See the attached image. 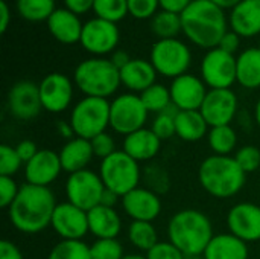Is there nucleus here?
Listing matches in <instances>:
<instances>
[{"label": "nucleus", "mask_w": 260, "mask_h": 259, "mask_svg": "<svg viewBox=\"0 0 260 259\" xmlns=\"http://www.w3.org/2000/svg\"><path fill=\"white\" fill-rule=\"evenodd\" d=\"M55 208V195L49 188L26 183L8 208V215L18 232L32 235L50 226Z\"/></svg>", "instance_id": "1"}, {"label": "nucleus", "mask_w": 260, "mask_h": 259, "mask_svg": "<svg viewBox=\"0 0 260 259\" xmlns=\"http://www.w3.org/2000/svg\"><path fill=\"white\" fill-rule=\"evenodd\" d=\"M183 32L203 49H215L227 34V20L222 8L210 0H192L181 14Z\"/></svg>", "instance_id": "2"}, {"label": "nucleus", "mask_w": 260, "mask_h": 259, "mask_svg": "<svg viewBox=\"0 0 260 259\" xmlns=\"http://www.w3.org/2000/svg\"><path fill=\"white\" fill-rule=\"evenodd\" d=\"M168 237L186 258H197L204 253L215 235L206 214L197 209H183L169 220Z\"/></svg>", "instance_id": "3"}, {"label": "nucleus", "mask_w": 260, "mask_h": 259, "mask_svg": "<svg viewBox=\"0 0 260 259\" xmlns=\"http://www.w3.org/2000/svg\"><path fill=\"white\" fill-rule=\"evenodd\" d=\"M198 180L203 189L215 198H230L245 186L247 174L230 156H210L203 160L198 169Z\"/></svg>", "instance_id": "4"}, {"label": "nucleus", "mask_w": 260, "mask_h": 259, "mask_svg": "<svg viewBox=\"0 0 260 259\" xmlns=\"http://www.w3.org/2000/svg\"><path fill=\"white\" fill-rule=\"evenodd\" d=\"M76 87L91 98H110L119 89L120 70L105 58H90L78 64L73 75Z\"/></svg>", "instance_id": "5"}, {"label": "nucleus", "mask_w": 260, "mask_h": 259, "mask_svg": "<svg viewBox=\"0 0 260 259\" xmlns=\"http://www.w3.org/2000/svg\"><path fill=\"white\" fill-rule=\"evenodd\" d=\"M99 176L104 186L116 192L119 197L139 188L142 179L139 162L129 157L125 151H116L104 159L99 166Z\"/></svg>", "instance_id": "6"}, {"label": "nucleus", "mask_w": 260, "mask_h": 259, "mask_svg": "<svg viewBox=\"0 0 260 259\" xmlns=\"http://www.w3.org/2000/svg\"><path fill=\"white\" fill-rule=\"evenodd\" d=\"M110 104L104 98L85 96L72 110L70 125L76 137L91 140L110 127Z\"/></svg>", "instance_id": "7"}, {"label": "nucleus", "mask_w": 260, "mask_h": 259, "mask_svg": "<svg viewBox=\"0 0 260 259\" xmlns=\"http://www.w3.org/2000/svg\"><path fill=\"white\" fill-rule=\"evenodd\" d=\"M190 60L192 55L189 47L177 38L158 40L151 50V63L154 69L166 78L175 79L184 75L190 66Z\"/></svg>", "instance_id": "8"}, {"label": "nucleus", "mask_w": 260, "mask_h": 259, "mask_svg": "<svg viewBox=\"0 0 260 259\" xmlns=\"http://www.w3.org/2000/svg\"><path fill=\"white\" fill-rule=\"evenodd\" d=\"M148 113L149 111L143 105L140 96L134 93H123L110 104V127L116 133L128 136L145 128Z\"/></svg>", "instance_id": "9"}, {"label": "nucleus", "mask_w": 260, "mask_h": 259, "mask_svg": "<svg viewBox=\"0 0 260 259\" xmlns=\"http://www.w3.org/2000/svg\"><path fill=\"white\" fill-rule=\"evenodd\" d=\"M104 191L105 186L101 176L90 169L69 174V179L66 182L67 202L85 212L101 205Z\"/></svg>", "instance_id": "10"}, {"label": "nucleus", "mask_w": 260, "mask_h": 259, "mask_svg": "<svg viewBox=\"0 0 260 259\" xmlns=\"http://www.w3.org/2000/svg\"><path fill=\"white\" fill-rule=\"evenodd\" d=\"M201 75L204 84L210 89H230L236 82V58L215 47L203 58Z\"/></svg>", "instance_id": "11"}, {"label": "nucleus", "mask_w": 260, "mask_h": 259, "mask_svg": "<svg viewBox=\"0 0 260 259\" xmlns=\"http://www.w3.org/2000/svg\"><path fill=\"white\" fill-rule=\"evenodd\" d=\"M200 111L210 128L230 125L238 111V96L232 89H210Z\"/></svg>", "instance_id": "12"}, {"label": "nucleus", "mask_w": 260, "mask_h": 259, "mask_svg": "<svg viewBox=\"0 0 260 259\" xmlns=\"http://www.w3.org/2000/svg\"><path fill=\"white\" fill-rule=\"evenodd\" d=\"M50 226L61 240L82 241V238L90 232L87 212L69 202L56 205Z\"/></svg>", "instance_id": "13"}, {"label": "nucleus", "mask_w": 260, "mask_h": 259, "mask_svg": "<svg viewBox=\"0 0 260 259\" xmlns=\"http://www.w3.org/2000/svg\"><path fill=\"white\" fill-rule=\"evenodd\" d=\"M8 108L9 113L20 121L37 118L43 108L40 85L27 79L15 82L8 92Z\"/></svg>", "instance_id": "14"}, {"label": "nucleus", "mask_w": 260, "mask_h": 259, "mask_svg": "<svg viewBox=\"0 0 260 259\" xmlns=\"http://www.w3.org/2000/svg\"><path fill=\"white\" fill-rule=\"evenodd\" d=\"M79 43L93 55L110 53L119 43L117 24L102 18H93L84 24Z\"/></svg>", "instance_id": "15"}, {"label": "nucleus", "mask_w": 260, "mask_h": 259, "mask_svg": "<svg viewBox=\"0 0 260 259\" xmlns=\"http://www.w3.org/2000/svg\"><path fill=\"white\" fill-rule=\"evenodd\" d=\"M227 226L230 234L245 243L260 240V206L254 203H238L227 215Z\"/></svg>", "instance_id": "16"}, {"label": "nucleus", "mask_w": 260, "mask_h": 259, "mask_svg": "<svg viewBox=\"0 0 260 259\" xmlns=\"http://www.w3.org/2000/svg\"><path fill=\"white\" fill-rule=\"evenodd\" d=\"M38 85L44 110L50 113H61L69 108L73 99V84L66 75L50 73L44 76Z\"/></svg>", "instance_id": "17"}, {"label": "nucleus", "mask_w": 260, "mask_h": 259, "mask_svg": "<svg viewBox=\"0 0 260 259\" xmlns=\"http://www.w3.org/2000/svg\"><path fill=\"white\" fill-rule=\"evenodd\" d=\"M122 208L133 221L152 223L161 212V200L148 188H136L122 197Z\"/></svg>", "instance_id": "18"}, {"label": "nucleus", "mask_w": 260, "mask_h": 259, "mask_svg": "<svg viewBox=\"0 0 260 259\" xmlns=\"http://www.w3.org/2000/svg\"><path fill=\"white\" fill-rule=\"evenodd\" d=\"M61 171L59 154L52 150H40L37 156L24 165L26 182L35 186L49 188V185L58 179Z\"/></svg>", "instance_id": "19"}, {"label": "nucleus", "mask_w": 260, "mask_h": 259, "mask_svg": "<svg viewBox=\"0 0 260 259\" xmlns=\"http://www.w3.org/2000/svg\"><path fill=\"white\" fill-rule=\"evenodd\" d=\"M171 99L172 102L181 110H200L206 95L207 89L204 81L200 78L184 73L178 78H175L171 84Z\"/></svg>", "instance_id": "20"}, {"label": "nucleus", "mask_w": 260, "mask_h": 259, "mask_svg": "<svg viewBox=\"0 0 260 259\" xmlns=\"http://www.w3.org/2000/svg\"><path fill=\"white\" fill-rule=\"evenodd\" d=\"M161 140L155 136L151 128L137 130L123 139V150L136 162L152 160L160 153Z\"/></svg>", "instance_id": "21"}, {"label": "nucleus", "mask_w": 260, "mask_h": 259, "mask_svg": "<svg viewBox=\"0 0 260 259\" xmlns=\"http://www.w3.org/2000/svg\"><path fill=\"white\" fill-rule=\"evenodd\" d=\"M88 217V231L96 240L117 238L122 231L120 215L114 208L99 205L87 212Z\"/></svg>", "instance_id": "22"}, {"label": "nucleus", "mask_w": 260, "mask_h": 259, "mask_svg": "<svg viewBox=\"0 0 260 259\" xmlns=\"http://www.w3.org/2000/svg\"><path fill=\"white\" fill-rule=\"evenodd\" d=\"M47 26L50 34L64 44H73L81 41L84 24L79 21L78 15L67 8L55 9V12L49 17Z\"/></svg>", "instance_id": "23"}, {"label": "nucleus", "mask_w": 260, "mask_h": 259, "mask_svg": "<svg viewBox=\"0 0 260 259\" xmlns=\"http://www.w3.org/2000/svg\"><path fill=\"white\" fill-rule=\"evenodd\" d=\"M232 29L239 37H254L260 34V0H242L232 9Z\"/></svg>", "instance_id": "24"}, {"label": "nucleus", "mask_w": 260, "mask_h": 259, "mask_svg": "<svg viewBox=\"0 0 260 259\" xmlns=\"http://www.w3.org/2000/svg\"><path fill=\"white\" fill-rule=\"evenodd\" d=\"M157 70L151 61L134 58L120 70V82L131 92H145L155 84Z\"/></svg>", "instance_id": "25"}, {"label": "nucleus", "mask_w": 260, "mask_h": 259, "mask_svg": "<svg viewBox=\"0 0 260 259\" xmlns=\"http://www.w3.org/2000/svg\"><path fill=\"white\" fill-rule=\"evenodd\" d=\"M58 154L62 171L69 174L87 169V165L94 157L91 142L82 137H73L72 140H69Z\"/></svg>", "instance_id": "26"}, {"label": "nucleus", "mask_w": 260, "mask_h": 259, "mask_svg": "<svg viewBox=\"0 0 260 259\" xmlns=\"http://www.w3.org/2000/svg\"><path fill=\"white\" fill-rule=\"evenodd\" d=\"M203 256L204 259H248V246L233 234H219L212 238Z\"/></svg>", "instance_id": "27"}, {"label": "nucleus", "mask_w": 260, "mask_h": 259, "mask_svg": "<svg viewBox=\"0 0 260 259\" xmlns=\"http://www.w3.org/2000/svg\"><path fill=\"white\" fill-rule=\"evenodd\" d=\"M236 81L245 89L260 87V49L250 47L236 58Z\"/></svg>", "instance_id": "28"}, {"label": "nucleus", "mask_w": 260, "mask_h": 259, "mask_svg": "<svg viewBox=\"0 0 260 259\" xmlns=\"http://www.w3.org/2000/svg\"><path fill=\"white\" fill-rule=\"evenodd\" d=\"M209 124L200 110H184L175 118L177 136L184 142H198L207 134Z\"/></svg>", "instance_id": "29"}, {"label": "nucleus", "mask_w": 260, "mask_h": 259, "mask_svg": "<svg viewBox=\"0 0 260 259\" xmlns=\"http://www.w3.org/2000/svg\"><path fill=\"white\" fill-rule=\"evenodd\" d=\"M128 240L134 247L148 253L158 243V234L149 221H131L128 227Z\"/></svg>", "instance_id": "30"}, {"label": "nucleus", "mask_w": 260, "mask_h": 259, "mask_svg": "<svg viewBox=\"0 0 260 259\" xmlns=\"http://www.w3.org/2000/svg\"><path fill=\"white\" fill-rule=\"evenodd\" d=\"M209 145L216 156H229L238 143L236 131L232 125L213 127L209 131Z\"/></svg>", "instance_id": "31"}, {"label": "nucleus", "mask_w": 260, "mask_h": 259, "mask_svg": "<svg viewBox=\"0 0 260 259\" xmlns=\"http://www.w3.org/2000/svg\"><path fill=\"white\" fill-rule=\"evenodd\" d=\"M152 32L160 37V40H168V38H175L181 31V14H174L168 11H160L152 17L151 23Z\"/></svg>", "instance_id": "32"}, {"label": "nucleus", "mask_w": 260, "mask_h": 259, "mask_svg": "<svg viewBox=\"0 0 260 259\" xmlns=\"http://www.w3.org/2000/svg\"><path fill=\"white\" fill-rule=\"evenodd\" d=\"M17 9L27 21H47L55 12V0H17Z\"/></svg>", "instance_id": "33"}, {"label": "nucleus", "mask_w": 260, "mask_h": 259, "mask_svg": "<svg viewBox=\"0 0 260 259\" xmlns=\"http://www.w3.org/2000/svg\"><path fill=\"white\" fill-rule=\"evenodd\" d=\"M140 99L149 113H157V114L172 104L171 90L165 87L163 84H157V82L151 85L149 89H146L145 92H142Z\"/></svg>", "instance_id": "34"}, {"label": "nucleus", "mask_w": 260, "mask_h": 259, "mask_svg": "<svg viewBox=\"0 0 260 259\" xmlns=\"http://www.w3.org/2000/svg\"><path fill=\"white\" fill-rule=\"evenodd\" d=\"M47 259H91L90 246L82 241L61 240L52 247Z\"/></svg>", "instance_id": "35"}, {"label": "nucleus", "mask_w": 260, "mask_h": 259, "mask_svg": "<svg viewBox=\"0 0 260 259\" xmlns=\"http://www.w3.org/2000/svg\"><path fill=\"white\" fill-rule=\"evenodd\" d=\"M93 11L98 15V18L117 23L122 18H125V15L129 12L128 0H94Z\"/></svg>", "instance_id": "36"}, {"label": "nucleus", "mask_w": 260, "mask_h": 259, "mask_svg": "<svg viewBox=\"0 0 260 259\" xmlns=\"http://www.w3.org/2000/svg\"><path fill=\"white\" fill-rule=\"evenodd\" d=\"M90 255L91 259H122L123 247L117 238H108V240H96L90 246Z\"/></svg>", "instance_id": "37"}, {"label": "nucleus", "mask_w": 260, "mask_h": 259, "mask_svg": "<svg viewBox=\"0 0 260 259\" xmlns=\"http://www.w3.org/2000/svg\"><path fill=\"white\" fill-rule=\"evenodd\" d=\"M23 162L18 157L15 148L2 143L0 145V176H6V177H14L20 168H21Z\"/></svg>", "instance_id": "38"}, {"label": "nucleus", "mask_w": 260, "mask_h": 259, "mask_svg": "<svg viewBox=\"0 0 260 259\" xmlns=\"http://www.w3.org/2000/svg\"><path fill=\"white\" fill-rule=\"evenodd\" d=\"M235 160L245 174L254 172L260 168V148L254 145H245L236 151Z\"/></svg>", "instance_id": "39"}, {"label": "nucleus", "mask_w": 260, "mask_h": 259, "mask_svg": "<svg viewBox=\"0 0 260 259\" xmlns=\"http://www.w3.org/2000/svg\"><path fill=\"white\" fill-rule=\"evenodd\" d=\"M146 183L149 185L148 189L154 191L155 194H163L168 191L169 188V179H168V174L163 168L157 166V165H149L146 169Z\"/></svg>", "instance_id": "40"}, {"label": "nucleus", "mask_w": 260, "mask_h": 259, "mask_svg": "<svg viewBox=\"0 0 260 259\" xmlns=\"http://www.w3.org/2000/svg\"><path fill=\"white\" fill-rule=\"evenodd\" d=\"M151 130L155 133V136L160 140H166L171 139L172 136H177L175 131V118L168 114V113H158L152 122Z\"/></svg>", "instance_id": "41"}, {"label": "nucleus", "mask_w": 260, "mask_h": 259, "mask_svg": "<svg viewBox=\"0 0 260 259\" xmlns=\"http://www.w3.org/2000/svg\"><path fill=\"white\" fill-rule=\"evenodd\" d=\"M148 259H186V255L171 241H158L148 253Z\"/></svg>", "instance_id": "42"}, {"label": "nucleus", "mask_w": 260, "mask_h": 259, "mask_svg": "<svg viewBox=\"0 0 260 259\" xmlns=\"http://www.w3.org/2000/svg\"><path fill=\"white\" fill-rule=\"evenodd\" d=\"M160 6L158 0H128V11L133 17L143 20L155 15L157 8Z\"/></svg>", "instance_id": "43"}, {"label": "nucleus", "mask_w": 260, "mask_h": 259, "mask_svg": "<svg viewBox=\"0 0 260 259\" xmlns=\"http://www.w3.org/2000/svg\"><path fill=\"white\" fill-rule=\"evenodd\" d=\"M91 148H93V154L99 159H107L108 156H111L113 153H116V143H114V139L107 133H101L98 134L96 137H93L91 140Z\"/></svg>", "instance_id": "44"}, {"label": "nucleus", "mask_w": 260, "mask_h": 259, "mask_svg": "<svg viewBox=\"0 0 260 259\" xmlns=\"http://www.w3.org/2000/svg\"><path fill=\"white\" fill-rule=\"evenodd\" d=\"M20 188L17 186L15 180L12 177H6V176H0V206L8 209L15 197L18 195Z\"/></svg>", "instance_id": "45"}, {"label": "nucleus", "mask_w": 260, "mask_h": 259, "mask_svg": "<svg viewBox=\"0 0 260 259\" xmlns=\"http://www.w3.org/2000/svg\"><path fill=\"white\" fill-rule=\"evenodd\" d=\"M14 148H15L18 157L21 159V162H23L24 165H26L29 160H32V159L37 156V153L40 151V150L37 148V143L32 142V140H29V139H24V140L18 142L17 147H14Z\"/></svg>", "instance_id": "46"}, {"label": "nucleus", "mask_w": 260, "mask_h": 259, "mask_svg": "<svg viewBox=\"0 0 260 259\" xmlns=\"http://www.w3.org/2000/svg\"><path fill=\"white\" fill-rule=\"evenodd\" d=\"M218 47L222 49L224 52L233 55L238 50V47H239V35L235 31H232V32L227 31V34L222 37V40H221V43H219Z\"/></svg>", "instance_id": "47"}, {"label": "nucleus", "mask_w": 260, "mask_h": 259, "mask_svg": "<svg viewBox=\"0 0 260 259\" xmlns=\"http://www.w3.org/2000/svg\"><path fill=\"white\" fill-rule=\"evenodd\" d=\"M0 259H23L20 249L8 240L0 241Z\"/></svg>", "instance_id": "48"}, {"label": "nucleus", "mask_w": 260, "mask_h": 259, "mask_svg": "<svg viewBox=\"0 0 260 259\" xmlns=\"http://www.w3.org/2000/svg\"><path fill=\"white\" fill-rule=\"evenodd\" d=\"M64 3H66V8L75 12L76 15L85 14L94 6V0H64Z\"/></svg>", "instance_id": "49"}, {"label": "nucleus", "mask_w": 260, "mask_h": 259, "mask_svg": "<svg viewBox=\"0 0 260 259\" xmlns=\"http://www.w3.org/2000/svg\"><path fill=\"white\" fill-rule=\"evenodd\" d=\"M161 11L174 12V14H183V11L192 3V0H158Z\"/></svg>", "instance_id": "50"}, {"label": "nucleus", "mask_w": 260, "mask_h": 259, "mask_svg": "<svg viewBox=\"0 0 260 259\" xmlns=\"http://www.w3.org/2000/svg\"><path fill=\"white\" fill-rule=\"evenodd\" d=\"M11 23V11H9V6L5 0L0 2V32L5 34L8 26Z\"/></svg>", "instance_id": "51"}, {"label": "nucleus", "mask_w": 260, "mask_h": 259, "mask_svg": "<svg viewBox=\"0 0 260 259\" xmlns=\"http://www.w3.org/2000/svg\"><path fill=\"white\" fill-rule=\"evenodd\" d=\"M110 61H111L119 70H122V69L131 61V58H129V55H128L125 50H117V52L113 53V56L110 58Z\"/></svg>", "instance_id": "52"}, {"label": "nucleus", "mask_w": 260, "mask_h": 259, "mask_svg": "<svg viewBox=\"0 0 260 259\" xmlns=\"http://www.w3.org/2000/svg\"><path fill=\"white\" fill-rule=\"evenodd\" d=\"M56 130H58V133H59L64 139L72 140L73 137H76V136H75V131H73V128H72V125H70V122H64V121L58 122V124H56Z\"/></svg>", "instance_id": "53"}, {"label": "nucleus", "mask_w": 260, "mask_h": 259, "mask_svg": "<svg viewBox=\"0 0 260 259\" xmlns=\"http://www.w3.org/2000/svg\"><path fill=\"white\" fill-rule=\"evenodd\" d=\"M117 200H119V195L116 192H113V191H110V189L105 188L104 195H102V200H101V205L108 206V208H114V205L117 203Z\"/></svg>", "instance_id": "54"}, {"label": "nucleus", "mask_w": 260, "mask_h": 259, "mask_svg": "<svg viewBox=\"0 0 260 259\" xmlns=\"http://www.w3.org/2000/svg\"><path fill=\"white\" fill-rule=\"evenodd\" d=\"M210 2H213L215 5H218V6L222 8V9H224V8H232V9H233V8H235L238 3H241L242 0H210Z\"/></svg>", "instance_id": "55"}, {"label": "nucleus", "mask_w": 260, "mask_h": 259, "mask_svg": "<svg viewBox=\"0 0 260 259\" xmlns=\"http://www.w3.org/2000/svg\"><path fill=\"white\" fill-rule=\"evenodd\" d=\"M254 118H256V124L259 125L260 128V98L256 102V107H254Z\"/></svg>", "instance_id": "56"}, {"label": "nucleus", "mask_w": 260, "mask_h": 259, "mask_svg": "<svg viewBox=\"0 0 260 259\" xmlns=\"http://www.w3.org/2000/svg\"><path fill=\"white\" fill-rule=\"evenodd\" d=\"M122 259H148L146 256H142V255H125Z\"/></svg>", "instance_id": "57"}, {"label": "nucleus", "mask_w": 260, "mask_h": 259, "mask_svg": "<svg viewBox=\"0 0 260 259\" xmlns=\"http://www.w3.org/2000/svg\"><path fill=\"white\" fill-rule=\"evenodd\" d=\"M259 49H260V46H259Z\"/></svg>", "instance_id": "58"}]
</instances>
